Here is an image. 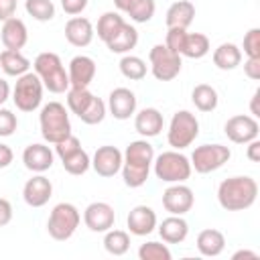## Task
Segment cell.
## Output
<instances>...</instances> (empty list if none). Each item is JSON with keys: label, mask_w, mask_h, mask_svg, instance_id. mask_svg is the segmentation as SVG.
Wrapping results in <instances>:
<instances>
[{"label": "cell", "mask_w": 260, "mask_h": 260, "mask_svg": "<svg viewBox=\"0 0 260 260\" xmlns=\"http://www.w3.org/2000/svg\"><path fill=\"white\" fill-rule=\"evenodd\" d=\"M124 160H122V179L124 185L130 189H138L146 183L152 160H154V148L146 138L140 140H132L126 150L122 152Z\"/></svg>", "instance_id": "obj_1"}, {"label": "cell", "mask_w": 260, "mask_h": 260, "mask_svg": "<svg viewBox=\"0 0 260 260\" xmlns=\"http://www.w3.org/2000/svg\"><path fill=\"white\" fill-rule=\"evenodd\" d=\"M258 183L248 175L228 177L217 187V201L225 211H244L256 203Z\"/></svg>", "instance_id": "obj_2"}, {"label": "cell", "mask_w": 260, "mask_h": 260, "mask_svg": "<svg viewBox=\"0 0 260 260\" xmlns=\"http://www.w3.org/2000/svg\"><path fill=\"white\" fill-rule=\"evenodd\" d=\"M32 69L43 81V87L49 89L51 93H65L69 89V75L57 53H51V51L39 53L35 57Z\"/></svg>", "instance_id": "obj_3"}, {"label": "cell", "mask_w": 260, "mask_h": 260, "mask_svg": "<svg viewBox=\"0 0 260 260\" xmlns=\"http://www.w3.org/2000/svg\"><path fill=\"white\" fill-rule=\"evenodd\" d=\"M39 124H41V134H43L45 142H49V144H57L59 140H63L65 136L71 134L69 114L61 102L45 104L39 114Z\"/></svg>", "instance_id": "obj_4"}, {"label": "cell", "mask_w": 260, "mask_h": 260, "mask_svg": "<svg viewBox=\"0 0 260 260\" xmlns=\"http://www.w3.org/2000/svg\"><path fill=\"white\" fill-rule=\"evenodd\" d=\"M152 171L162 183H185L191 177V160L181 150H165L152 160Z\"/></svg>", "instance_id": "obj_5"}, {"label": "cell", "mask_w": 260, "mask_h": 260, "mask_svg": "<svg viewBox=\"0 0 260 260\" xmlns=\"http://www.w3.org/2000/svg\"><path fill=\"white\" fill-rule=\"evenodd\" d=\"M79 221H81L79 209L73 203L63 201L51 209L49 219H47V232L53 240L65 242L75 234V230L79 228Z\"/></svg>", "instance_id": "obj_6"}, {"label": "cell", "mask_w": 260, "mask_h": 260, "mask_svg": "<svg viewBox=\"0 0 260 260\" xmlns=\"http://www.w3.org/2000/svg\"><path fill=\"white\" fill-rule=\"evenodd\" d=\"M199 136V120L189 110H179L173 114L169 130H167V142L175 150H183L195 142Z\"/></svg>", "instance_id": "obj_7"}, {"label": "cell", "mask_w": 260, "mask_h": 260, "mask_svg": "<svg viewBox=\"0 0 260 260\" xmlns=\"http://www.w3.org/2000/svg\"><path fill=\"white\" fill-rule=\"evenodd\" d=\"M43 81L35 71H26L16 77L12 89V102L20 112H35L43 102Z\"/></svg>", "instance_id": "obj_8"}, {"label": "cell", "mask_w": 260, "mask_h": 260, "mask_svg": "<svg viewBox=\"0 0 260 260\" xmlns=\"http://www.w3.org/2000/svg\"><path fill=\"white\" fill-rule=\"evenodd\" d=\"M230 156H232V150L223 144H201V146H195L189 160L195 173L207 175V173L221 169L230 160Z\"/></svg>", "instance_id": "obj_9"}, {"label": "cell", "mask_w": 260, "mask_h": 260, "mask_svg": "<svg viewBox=\"0 0 260 260\" xmlns=\"http://www.w3.org/2000/svg\"><path fill=\"white\" fill-rule=\"evenodd\" d=\"M148 63L154 79L158 81H171L181 73V55L173 53L165 43H158L148 53Z\"/></svg>", "instance_id": "obj_10"}, {"label": "cell", "mask_w": 260, "mask_h": 260, "mask_svg": "<svg viewBox=\"0 0 260 260\" xmlns=\"http://www.w3.org/2000/svg\"><path fill=\"white\" fill-rule=\"evenodd\" d=\"M223 132L234 144H248L250 140L258 138L260 126H258V120L254 116L236 114V116L228 118V122L223 124Z\"/></svg>", "instance_id": "obj_11"}, {"label": "cell", "mask_w": 260, "mask_h": 260, "mask_svg": "<svg viewBox=\"0 0 260 260\" xmlns=\"http://www.w3.org/2000/svg\"><path fill=\"white\" fill-rule=\"evenodd\" d=\"M193 203H195V195L191 187H187L185 183H171L162 191V207L171 215H185L187 211H191Z\"/></svg>", "instance_id": "obj_12"}, {"label": "cell", "mask_w": 260, "mask_h": 260, "mask_svg": "<svg viewBox=\"0 0 260 260\" xmlns=\"http://www.w3.org/2000/svg\"><path fill=\"white\" fill-rule=\"evenodd\" d=\"M114 221H116V211L106 201H93L83 211V223L89 232L106 234L110 228H114Z\"/></svg>", "instance_id": "obj_13"}, {"label": "cell", "mask_w": 260, "mask_h": 260, "mask_svg": "<svg viewBox=\"0 0 260 260\" xmlns=\"http://www.w3.org/2000/svg\"><path fill=\"white\" fill-rule=\"evenodd\" d=\"M51 197H53V183L43 173L30 177L22 187V199L28 207H43L49 203Z\"/></svg>", "instance_id": "obj_14"}, {"label": "cell", "mask_w": 260, "mask_h": 260, "mask_svg": "<svg viewBox=\"0 0 260 260\" xmlns=\"http://www.w3.org/2000/svg\"><path fill=\"white\" fill-rule=\"evenodd\" d=\"M122 152L116 148V146H100L93 156H91V169L100 175V177H114L116 173H120L122 169Z\"/></svg>", "instance_id": "obj_15"}, {"label": "cell", "mask_w": 260, "mask_h": 260, "mask_svg": "<svg viewBox=\"0 0 260 260\" xmlns=\"http://www.w3.org/2000/svg\"><path fill=\"white\" fill-rule=\"evenodd\" d=\"M106 106L116 120H128L136 114V95L128 87H116L110 91Z\"/></svg>", "instance_id": "obj_16"}, {"label": "cell", "mask_w": 260, "mask_h": 260, "mask_svg": "<svg viewBox=\"0 0 260 260\" xmlns=\"http://www.w3.org/2000/svg\"><path fill=\"white\" fill-rule=\"evenodd\" d=\"M69 87H89L95 77V61L87 55H75L67 67Z\"/></svg>", "instance_id": "obj_17"}, {"label": "cell", "mask_w": 260, "mask_h": 260, "mask_svg": "<svg viewBox=\"0 0 260 260\" xmlns=\"http://www.w3.org/2000/svg\"><path fill=\"white\" fill-rule=\"evenodd\" d=\"M93 35H95V28H93L91 20L85 16H71L65 22V39L69 45H73L77 49L87 47L93 41Z\"/></svg>", "instance_id": "obj_18"}, {"label": "cell", "mask_w": 260, "mask_h": 260, "mask_svg": "<svg viewBox=\"0 0 260 260\" xmlns=\"http://www.w3.org/2000/svg\"><path fill=\"white\" fill-rule=\"evenodd\" d=\"M158 219H156V213L152 207L148 205H136L130 209L128 217H126V225L130 230V234L134 236H148L154 232Z\"/></svg>", "instance_id": "obj_19"}, {"label": "cell", "mask_w": 260, "mask_h": 260, "mask_svg": "<svg viewBox=\"0 0 260 260\" xmlns=\"http://www.w3.org/2000/svg\"><path fill=\"white\" fill-rule=\"evenodd\" d=\"M53 158H55L53 150L47 144H41V142L28 144L22 150V162L32 173H45V171H49L53 167Z\"/></svg>", "instance_id": "obj_20"}, {"label": "cell", "mask_w": 260, "mask_h": 260, "mask_svg": "<svg viewBox=\"0 0 260 260\" xmlns=\"http://www.w3.org/2000/svg\"><path fill=\"white\" fill-rule=\"evenodd\" d=\"M0 41L4 45V49H12V51H20L26 41H28V30H26V24L12 16L8 20L2 22V30H0Z\"/></svg>", "instance_id": "obj_21"}, {"label": "cell", "mask_w": 260, "mask_h": 260, "mask_svg": "<svg viewBox=\"0 0 260 260\" xmlns=\"http://www.w3.org/2000/svg\"><path fill=\"white\" fill-rule=\"evenodd\" d=\"M134 128L142 138H152L158 136L160 130L165 128V120L162 114L156 108H142L136 116H134Z\"/></svg>", "instance_id": "obj_22"}, {"label": "cell", "mask_w": 260, "mask_h": 260, "mask_svg": "<svg viewBox=\"0 0 260 260\" xmlns=\"http://www.w3.org/2000/svg\"><path fill=\"white\" fill-rule=\"evenodd\" d=\"M195 18V4L189 0H177L167 8L165 22L167 28H189Z\"/></svg>", "instance_id": "obj_23"}, {"label": "cell", "mask_w": 260, "mask_h": 260, "mask_svg": "<svg viewBox=\"0 0 260 260\" xmlns=\"http://www.w3.org/2000/svg\"><path fill=\"white\" fill-rule=\"evenodd\" d=\"M114 6L118 8V12L128 14L130 20H134L138 24L148 22L156 10L154 0H114Z\"/></svg>", "instance_id": "obj_24"}, {"label": "cell", "mask_w": 260, "mask_h": 260, "mask_svg": "<svg viewBox=\"0 0 260 260\" xmlns=\"http://www.w3.org/2000/svg\"><path fill=\"white\" fill-rule=\"evenodd\" d=\"M158 236L165 244H181L189 236V223L183 215H169L158 223Z\"/></svg>", "instance_id": "obj_25"}, {"label": "cell", "mask_w": 260, "mask_h": 260, "mask_svg": "<svg viewBox=\"0 0 260 260\" xmlns=\"http://www.w3.org/2000/svg\"><path fill=\"white\" fill-rule=\"evenodd\" d=\"M225 248V236L219 232V230H213V228H207V230H201L199 236H197V250L201 256H207V258H215L223 252Z\"/></svg>", "instance_id": "obj_26"}, {"label": "cell", "mask_w": 260, "mask_h": 260, "mask_svg": "<svg viewBox=\"0 0 260 260\" xmlns=\"http://www.w3.org/2000/svg\"><path fill=\"white\" fill-rule=\"evenodd\" d=\"M136 45H138V30H136L130 22H124V24L120 26V30L106 43V47H108L112 53H118V55L130 53Z\"/></svg>", "instance_id": "obj_27"}, {"label": "cell", "mask_w": 260, "mask_h": 260, "mask_svg": "<svg viewBox=\"0 0 260 260\" xmlns=\"http://www.w3.org/2000/svg\"><path fill=\"white\" fill-rule=\"evenodd\" d=\"M242 63V49L234 43H221L213 51V65L221 71H232Z\"/></svg>", "instance_id": "obj_28"}, {"label": "cell", "mask_w": 260, "mask_h": 260, "mask_svg": "<svg viewBox=\"0 0 260 260\" xmlns=\"http://www.w3.org/2000/svg\"><path fill=\"white\" fill-rule=\"evenodd\" d=\"M30 67V61L20 53V51H12V49H4L0 53V69L10 75V77H20L22 73H26Z\"/></svg>", "instance_id": "obj_29"}, {"label": "cell", "mask_w": 260, "mask_h": 260, "mask_svg": "<svg viewBox=\"0 0 260 260\" xmlns=\"http://www.w3.org/2000/svg\"><path fill=\"white\" fill-rule=\"evenodd\" d=\"M191 102L195 104L199 112H213L219 104V98H217L215 87H211L209 83H199L191 91Z\"/></svg>", "instance_id": "obj_30"}, {"label": "cell", "mask_w": 260, "mask_h": 260, "mask_svg": "<svg viewBox=\"0 0 260 260\" xmlns=\"http://www.w3.org/2000/svg\"><path fill=\"white\" fill-rule=\"evenodd\" d=\"M209 49H211V45H209L207 35H203V32H187V39H185L181 55L187 57V59H201V57H205L209 53Z\"/></svg>", "instance_id": "obj_31"}, {"label": "cell", "mask_w": 260, "mask_h": 260, "mask_svg": "<svg viewBox=\"0 0 260 260\" xmlns=\"http://www.w3.org/2000/svg\"><path fill=\"white\" fill-rule=\"evenodd\" d=\"M124 22H126V20H124V16H122L120 12H114V10L104 12V14L98 18V26H95L98 39H102L104 43H108V41L120 30V26H122Z\"/></svg>", "instance_id": "obj_32"}, {"label": "cell", "mask_w": 260, "mask_h": 260, "mask_svg": "<svg viewBox=\"0 0 260 260\" xmlns=\"http://www.w3.org/2000/svg\"><path fill=\"white\" fill-rule=\"evenodd\" d=\"M104 248L112 256H124L128 252V248H130V236H128V232L110 228L106 232V236H104Z\"/></svg>", "instance_id": "obj_33"}, {"label": "cell", "mask_w": 260, "mask_h": 260, "mask_svg": "<svg viewBox=\"0 0 260 260\" xmlns=\"http://www.w3.org/2000/svg\"><path fill=\"white\" fill-rule=\"evenodd\" d=\"M146 61L144 59H140V57H136V55H130V53H126L122 59H120V73L126 77V79H130V81H140V79H144L146 77Z\"/></svg>", "instance_id": "obj_34"}, {"label": "cell", "mask_w": 260, "mask_h": 260, "mask_svg": "<svg viewBox=\"0 0 260 260\" xmlns=\"http://www.w3.org/2000/svg\"><path fill=\"white\" fill-rule=\"evenodd\" d=\"M93 93L89 87H69L67 89V110H71L77 118L85 112V108L91 104Z\"/></svg>", "instance_id": "obj_35"}, {"label": "cell", "mask_w": 260, "mask_h": 260, "mask_svg": "<svg viewBox=\"0 0 260 260\" xmlns=\"http://www.w3.org/2000/svg\"><path fill=\"white\" fill-rule=\"evenodd\" d=\"M61 165H63V169H65L69 175L79 177V175H85V173L89 171L91 158H89V154H87L83 148H79L77 152H73V154H69L67 158H63Z\"/></svg>", "instance_id": "obj_36"}, {"label": "cell", "mask_w": 260, "mask_h": 260, "mask_svg": "<svg viewBox=\"0 0 260 260\" xmlns=\"http://www.w3.org/2000/svg\"><path fill=\"white\" fill-rule=\"evenodd\" d=\"M24 10L39 22H49L55 16V4L51 0H26Z\"/></svg>", "instance_id": "obj_37"}, {"label": "cell", "mask_w": 260, "mask_h": 260, "mask_svg": "<svg viewBox=\"0 0 260 260\" xmlns=\"http://www.w3.org/2000/svg\"><path fill=\"white\" fill-rule=\"evenodd\" d=\"M138 258L140 260H171L173 254L169 250L167 244H160V242H146V244H140L138 248Z\"/></svg>", "instance_id": "obj_38"}, {"label": "cell", "mask_w": 260, "mask_h": 260, "mask_svg": "<svg viewBox=\"0 0 260 260\" xmlns=\"http://www.w3.org/2000/svg\"><path fill=\"white\" fill-rule=\"evenodd\" d=\"M106 112H108V106H106V102L102 100V98H98V95H93V100H91V104L85 108V112L79 116V120L83 122V124H89V126H95V124H100L104 118H106Z\"/></svg>", "instance_id": "obj_39"}, {"label": "cell", "mask_w": 260, "mask_h": 260, "mask_svg": "<svg viewBox=\"0 0 260 260\" xmlns=\"http://www.w3.org/2000/svg\"><path fill=\"white\" fill-rule=\"evenodd\" d=\"M242 49L248 57H260V28H250L244 35Z\"/></svg>", "instance_id": "obj_40"}, {"label": "cell", "mask_w": 260, "mask_h": 260, "mask_svg": "<svg viewBox=\"0 0 260 260\" xmlns=\"http://www.w3.org/2000/svg\"><path fill=\"white\" fill-rule=\"evenodd\" d=\"M185 39H187V28H169V30H167L165 45H167L173 53L181 55L183 45H185Z\"/></svg>", "instance_id": "obj_41"}, {"label": "cell", "mask_w": 260, "mask_h": 260, "mask_svg": "<svg viewBox=\"0 0 260 260\" xmlns=\"http://www.w3.org/2000/svg\"><path fill=\"white\" fill-rule=\"evenodd\" d=\"M81 148V142H79V138L77 136H73V134H69V136H65L63 140H59L57 144H55V152H57V156L63 160V158H67L69 154H73V152H77Z\"/></svg>", "instance_id": "obj_42"}, {"label": "cell", "mask_w": 260, "mask_h": 260, "mask_svg": "<svg viewBox=\"0 0 260 260\" xmlns=\"http://www.w3.org/2000/svg\"><path fill=\"white\" fill-rule=\"evenodd\" d=\"M18 128V120H16V114L12 110H6V108H0V136H12Z\"/></svg>", "instance_id": "obj_43"}, {"label": "cell", "mask_w": 260, "mask_h": 260, "mask_svg": "<svg viewBox=\"0 0 260 260\" xmlns=\"http://www.w3.org/2000/svg\"><path fill=\"white\" fill-rule=\"evenodd\" d=\"M87 2L89 0H61V8H63L65 14L77 16V14H81L87 8Z\"/></svg>", "instance_id": "obj_44"}, {"label": "cell", "mask_w": 260, "mask_h": 260, "mask_svg": "<svg viewBox=\"0 0 260 260\" xmlns=\"http://www.w3.org/2000/svg\"><path fill=\"white\" fill-rule=\"evenodd\" d=\"M244 73L248 79L258 81L260 79V57H248L244 63Z\"/></svg>", "instance_id": "obj_45"}, {"label": "cell", "mask_w": 260, "mask_h": 260, "mask_svg": "<svg viewBox=\"0 0 260 260\" xmlns=\"http://www.w3.org/2000/svg\"><path fill=\"white\" fill-rule=\"evenodd\" d=\"M12 221V205L8 199L0 197V228L8 225Z\"/></svg>", "instance_id": "obj_46"}, {"label": "cell", "mask_w": 260, "mask_h": 260, "mask_svg": "<svg viewBox=\"0 0 260 260\" xmlns=\"http://www.w3.org/2000/svg\"><path fill=\"white\" fill-rule=\"evenodd\" d=\"M16 12V0H0V22L12 18Z\"/></svg>", "instance_id": "obj_47"}, {"label": "cell", "mask_w": 260, "mask_h": 260, "mask_svg": "<svg viewBox=\"0 0 260 260\" xmlns=\"http://www.w3.org/2000/svg\"><path fill=\"white\" fill-rule=\"evenodd\" d=\"M246 156H248V160H252V162H260V140H258V138H254V140L248 142Z\"/></svg>", "instance_id": "obj_48"}, {"label": "cell", "mask_w": 260, "mask_h": 260, "mask_svg": "<svg viewBox=\"0 0 260 260\" xmlns=\"http://www.w3.org/2000/svg\"><path fill=\"white\" fill-rule=\"evenodd\" d=\"M12 158H14V152H12V148H10L8 144H2V142H0V169H6V167H10Z\"/></svg>", "instance_id": "obj_49"}, {"label": "cell", "mask_w": 260, "mask_h": 260, "mask_svg": "<svg viewBox=\"0 0 260 260\" xmlns=\"http://www.w3.org/2000/svg\"><path fill=\"white\" fill-rule=\"evenodd\" d=\"M258 100H260V89H256V91H254L252 102H250V114H252L254 118H258V116H260V110H258Z\"/></svg>", "instance_id": "obj_50"}, {"label": "cell", "mask_w": 260, "mask_h": 260, "mask_svg": "<svg viewBox=\"0 0 260 260\" xmlns=\"http://www.w3.org/2000/svg\"><path fill=\"white\" fill-rule=\"evenodd\" d=\"M8 98H10V85H8V81H4V79L0 77V106H2Z\"/></svg>", "instance_id": "obj_51"}, {"label": "cell", "mask_w": 260, "mask_h": 260, "mask_svg": "<svg viewBox=\"0 0 260 260\" xmlns=\"http://www.w3.org/2000/svg\"><path fill=\"white\" fill-rule=\"evenodd\" d=\"M232 258H234V260H240V258H252V260H258V252H252V250H238Z\"/></svg>", "instance_id": "obj_52"}]
</instances>
